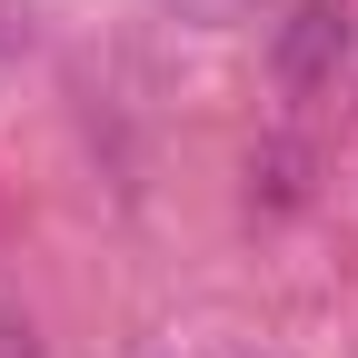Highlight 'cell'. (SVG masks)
Listing matches in <instances>:
<instances>
[{
  "label": "cell",
  "instance_id": "1",
  "mask_svg": "<svg viewBox=\"0 0 358 358\" xmlns=\"http://www.w3.org/2000/svg\"><path fill=\"white\" fill-rule=\"evenodd\" d=\"M348 60H358V0H289L279 20H268V80H279L289 100L338 90Z\"/></svg>",
  "mask_w": 358,
  "mask_h": 358
},
{
  "label": "cell",
  "instance_id": "2",
  "mask_svg": "<svg viewBox=\"0 0 358 358\" xmlns=\"http://www.w3.org/2000/svg\"><path fill=\"white\" fill-rule=\"evenodd\" d=\"M249 199H259L268 219L299 209V199H308V150H299V140H268V150L249 159Z\"/></svg>",
  "mask_w": 358,
  "mask_h": 358
},
{
  "label": "cell",
  "instance_id": "3",
  "mask_svg": "<svg viewBox=\"0 0 358 358\" xmlns=\"http://www.w3.org/2000/svg\"><path fill=\"white\" fill-rule=\"evenodd\" d=\"M169 20H189V30H229V20H249L259 0H159Z\"/></svg>",
  "mask_w": 358,
  "mask_h": 358
},
{
  "label": "cell",
  "instance_id": "4",
  "mask_svg": "<svg viewBox=\"0 0 358 358\" xmlns=\"http://www.w3.org/2000/svg\"><path fill=\"white\" fill-rule=\"evenodd\" d=\"M0 358H40V348H30V329H20V319H10V329H0Z\"/></svg>",
  "mask_w": 358,
  "mask_h": 358
}]
</instances>
